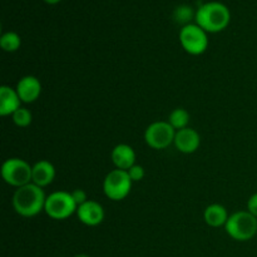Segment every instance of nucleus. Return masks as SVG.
<instances>
[{
    "instance_id": "obj_1",
    "label": "nucleus",
    "mask_w": 257,
    "mask_h": 257,
    "mask_svg": "<svg viewBox=\"0 0 257 257\" xmlns=\"http://www.w3.org/2000/svg\"><path fill=\"white\" fill-rule=\"evenodd\" d=\"M45 200L44 190L32 182L17 188L13 195V207L23 217H34L44 211Z\"/></svg>"
},
{
    "instance_id": "obj_2",
    "label": "nucleus",
    "mask_w": 257,
    "mask_h": 257,
    "mask_svg": "<svg viewBox=\"0 0 257 257\" xmlns=\"http://www.w3.org/2000/svg\"><path fill=\"white\" fill-rule=\"evenodd\" d=\"M195 22L205 32L220 33L230 24V9L220 2L205 3L196 10Z\"/></svg>"
},
{
    "instance_id": "obj_3",
    "label": "nucleus",
    "mask_w": 257,
    "mask_h": 257,
    "mask_svg": "<svg viewBox=\"0 0 257 257\" xmlns=\"http://www.w3.org/2000/svg\"><path fill=\"white\" fill-rule=\"evenodd\" d=\"M225 230L231 238L245 242L257 235V217L248 211H237L228 217Z\"/></svg>"
},
{
    "instance_id": "obj_4",
    "label": "nucleus",
    "mask_w": 257,
    "mask_h": 257,
    "mask_svg": "<svg viewBox=\"0 0 257 257\" xmlns=\"http://www.w3.org/2000/svg\"><path fill=\"white\" fill-rule=\"evenodd\" d=\"M78 205L73 198L72 192L55 191L47 196L44 211L53 220H67L72 215L77 213Z\"/></svg>"
},
{
    "instance_id": "obj_5",
    "label": "nucleus",
    "mask_w": 257,
    "mask_h": 257,
    "mask_svg": "<svg viewBox=\"0 0 257 257\" xmlns=\"http://www.w3.org/2000/svg\"><path fill=\"white\" fill-rule=\"evenodd\" d=\"M3 180L13 187H23L32 183L33 166L22 158H8L2 166Z\"/></svg>"
},
{
    "instance_id": "obj_6",
    "label": "nucleus",
    "mask_w": 257,
    "mask_h": 257,
    "mask_svg": "<svg viewBox=\"0 0 257 257\" xmlns=\"http://www.w3.org/2000/svg\"><path fill=\"white\" fill-rule=\"evenodd\" d=\"M132 185L133 181L131 180L127 171L115 168L105 176L103 181V191L109 200L122 201L130 195Z\"/></svg>"
},
{
    "instance_id": "obj_7",
    "label": "nucleus",
    "mask_w": 257,
    "mask_h": 257,
    "mask_svg": "<svg viewBox=\"0 0 257 257\" xmlns=\"http://www.w3.org/2000/svg\"><path fill=\"white\" fill-rule=\"evenodd\" d=\"M180 43L185 52L191 55H201L207 50V32L197 24H188L180 30Z\"/></svg>"
},
{
    "instance_id": "obj_8",
    "label": "nucleus",
    "mask_w": 257,
    "mask_h": 257,
    "mask_svg": "<svg viewBox=\"0 0 257 257\" xmlns=\"http://www.w3.org/2000/svg\"><path fill=\"white\" fill-rule=\"evenodd\" d=\"M177 131L168 122L157 120L151 123L145 132V141L153 150H166L175 142Z\"/></svg>"
},
{
    "instance_id": "obj_9",
    "label": "nucleus",
    "mask_w": 257,
    "mask_h": 257,
    "mask_svg": "<svg viewBox=\"0 0 257 257\" xmlns=\"http://www.w3.org/2000/svg\"><path fill=\"white\" fill-rule=\"evenodd\" d=\"M104 208L100 205L99 202L93 200H88L87 202H84L83 205L78 206L77 208V217L83 225L90 226V227H94V226L100 225L104 220Z\"/></svg>"
},
{
    "instance_id": "obj_10",
    "label": "nucleus",
    "mask_w": 257,
    "mask_h": 257,
    "mask_svg": "<svg viewBox=\"0 0 257 257\" xmlns=\"http://www.w3.org/2000/svg\"><path fill=\"white\" fill-rule=\"evenodd\" d=\"M173 145H175V147L177 148L181 153L191 155V153H195L196 151L200 148L201 136L200 133L196 130H193V128H183V130H180L176 132Z\"/></svg>"
},
{
    "instance_id": "obj_11",
    "label": "nucleus",
    "mask_w": 257,
    "mask_h": 257,
    "mask_svg": "<svg viewBox=\"0 0 257 257\" xmlns=\"http://www.w3.org/2000/svg\"><path fill=\"white\" fill-rule=\"evenodd\" d=\"M15 89L23 103H34L42 94V83L34 75H25L20 78Z\"/></svg>"
},
{
    "instance_id": "obj_12",
    "label": "nucleus",
    "mask_w": 257,
    "mask_h": 257,
    "mask_svg": "<svg viewBox=\"0 0 257 257\" xmlns=\"http://www.w3.org/2000/svg\"><path fill=\"white\" fill-rule=\"evenodd\" d=\"M110 160H112L115 168L128 171L131 167L136 165L137 156H136L135 150L130 145L119 143L110 152Z\"/></svg>"
},
{
    "instance_id": "obj_13",
    "label": "nucleus",
    "mask_w": 257,
    "mask_h": 257,
    "mask_svg": "<svg viewBox=\"0 0 257 257\" xmlns=\"http://www.w3.org/2000/svg\"><path fill=\"white\" fill-rule=\"evenodd\" d=\"M20 103H22V99L17 89L9 85L0 87V115L2 117L14 114L20 108Z\"/></svg>"
},
{
    "instance_id": "obj_14",
    "label": "nucleus",
    "mask_w": 257,
    "mask_h": 257,
    "mask_svg": "<svg viewBox=\"0 0 257 257\" xmlns=\"http://www.w3.org/2000/svg\"><path fill=\"white\" fill-rule=\"evenodd\" d=\"M55 167L47 160H40L33 165L32 182L39 187H47L54 181Z\"/></svg>"
},
{
    "instance_id": "obj_15",
    "label": "nucleus",
    "mask_w": 257,
    "mask_h": 257,
    "mask_svg": "<svg viewBox=\"0 0 257 257\" xmlns=\"http://www.w3.org/2000/svg\"><path fill=\"white\" fill-rule=\"evenodd\" d=\"M228 217H230V216H228L226 207L225 206L220 205V203H212V205L207 206L205 212H203L205 222L207 223L208 226L215 228L225 226Z\"/></svg>"
},
{
    "instance_id": "obj_16",
    "label": "nucleus",
    "mask_w": 257,
    "mask_h": 257,
    "mask_svg": "<svg viewBox=\"0 0 257 257\" xmlns=\"http://www.w3.org/2000/svg\"><path fill=\"white\" fill-rule=\"evenodd\" d=\"M172 18L177 24L186 27L188 24H192V19L196 18V12L190 7V5H178L172 13Z\"/></svg>"
},
{
    "instance_id": "obj_17",
    "label": "nucleus",
    "mask_w": 257,
    "mask_h": 257,
    "mask_svg": "<svg viewBox=\"0 0 257 257\" xmlns=\"http://www.w3.org/2000/svg\"><path fill=\"white\" fill-rule=\"evenodd\" d=\"M190 113L188 110H186L185 108H176L171 112L170 117H168V123L175 128L176 131L183 130V128L188 127V123H190Z\"/></svg>"
},
{
    "instance_id": "obj_18",
    "label": "nucleus",
    "mask_w": 257,
    "mask_h": 257,
    "mask_svg": "<svg viewBox=\"0 0 257 257\" xmlns=\"http://www.w3.org/2000/svg\"><path fill=\"white\" fill-rule=\"evenodd\" d=\"M22 45V38L15 32H7L0 37V47L4 52L14 53Z\"/></svg>"
},
{
    "instance_id": "obj_19",
    "label": "nucleus",
    "mask_w": 257,
    "mask_h": 257,
    "mask_svg": "<svg viewBox=\"0 0 257 257\" xmlns=\"http://www.w3.org/2000/svg\"><path fill=\"white\" fill-rule=\"evenodd\" d=\"M12 118H13V122H14V124L17 125V127L24 128V127H28V125H30V123H32L33 120V114L29 109L20 107L19 109L12 115Z\"/></svg>"
},
{
    "instance_id": "obj_20",
    "label": "nucleus",
    "mask_w": 257,
    "mask_h": 257,
    "mask_svg": "<svg viewBox=\"0 0 257 257\" xmlns=\"http://www.w3.org/2000/svg\"><path fill=\"white\" fill-rule=\"evenodd\" d=\"M127 172L133 182H140L141 180H143V178H145V175H146L145 168L140 165H135L133 167H131Z\"/></svg>"
},
{
    "instance_id": "obj_21",
    "label": "nucleus",
    "mask_w": 257,
    "mask_h": 257,
    "mask_svg": "<svg viewBox=\"0 0 257 257\" xmlns=\"http://www.w3.org/2000/svg\"><path fill=\"white\" fill-rule=\"evenodd\" d=\"M72 196L74 198V201L77 202L78 206L83 205L84 202L88 201V195L84 190H80V188H77V190L72 191Z\"/></svg>"
},
{
    "instance_id": "obj_22",
    "label": "nucleus",
    "mask_w": 257,
    "mask_h": 257,
    "mask_svg": "<svg viewBox=\"0 0 257 257\" xmlns=\"http://www.w3.org/2000/svg\"><path fill=\"white\" fill-rule=\"evenodd\" d=\"M247 211L257 217V192L253 193L247 201Z\"/></svg>"
},
{
    "instance_id": "obj_23",
    "label": "nucleus",
    "mask_w": 257,
    "mask_h": 257,
    "mask_svg": "<svg viewBox=\"0 0 257 257\" xmlns=\"http://www.w3.org/2000/svg\"><path fill=\"white\" fill-rule=\"evenodd\" d=\"M43 2H45L47 4H50V5H55L59 2H62V0H43Z\"/></svg>"
},
{
    "instance_id": "obj_24",
    "label": "nucleus",
    "mask_w": 257,
    "mask_h": 257,
    "mask_svg": "<svg viewBox=\"0 0 257 257\" xmlns=\"http://www.w3.org/2000/svg\"><path fill=\"white\" fill-rule=\"evenodd\" d=\"M73 257H90V256L85 255V253H79V255H75V256H73Z\"/></svg>"
}]
</instances>
